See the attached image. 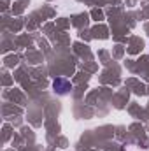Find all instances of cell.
<instances>
[{"mask_svg":"<svg viewBox=\"0 0 149 151\" xmlns=\"http://www.w3.org/2000/svg\"><path fill=\"white\" fill-rule=\"evenodd\" d=\"M54 90H58L60 93H67L70 90V84L65 81V79H56L54 81Z\"/></svg>","mask_w":149,"mask_h":151,"instance_id":"cell-1","label":"cell"}]
</instances>
